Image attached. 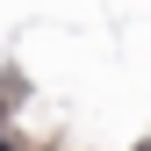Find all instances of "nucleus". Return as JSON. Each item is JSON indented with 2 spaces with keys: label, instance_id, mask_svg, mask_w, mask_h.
Returning <instances> with one entry per match:
<instances>
[{
  "label": "nucleus",
  "instance_id": "nucleus-1",
  "mask_svg": "<svg viewBox=\"0 0 151 151\" xmlns=\"http://www.w3.org/2000/svg\"><path fill=\"white\" fill-rule=\"evenodd\" d=\"M129 151H151V137H144V144H129Z\"/></svg>",
  "mask_w": 151,
  "mask_h": 151
}]
</instances>
